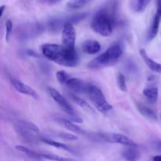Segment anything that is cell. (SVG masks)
<instances>
[{
	"instance_id": "6da1fadb",
	"label": "cell",
	"mask_w": 161,
	"mask_h": 161,
	"mask_svg": "<svg viewBox=\"0 0 161 161\" xmlns=\"http://www.w3.org/2000/svg\"><path fill=\"white\" fill-rule=\"evenodd\" d=\"M117 2L108 1L102 9H99L91 20V28L102 36H109L113 33V26L116 19Z\"/></svg>"
},
{
	"instance_id": "7a4b0ae2",
	"label": "cell",
	"mask_w": 161,
	"mask_h": 161,
	"mask_svg": "<svg viewBox=\"0 0 161 161\" xmlns=\"http://www.w3.org/2000/svg\"><path fill=\"white\" fill-rule=\"evenodd\" d=\"M42 54L47 59L65 67H75L79 63V56L75 49L67 48L54 43L43 44L41 47Z\"/></svg>"
},
{
	"instance_id": "3957f363",
	"label": "cell",
	"mask_w": 161,
	"mask_h": 161,
	"mask_svg": "<svg viewBox=\"0 0 161 161\" xmlns=\"http://www.w3.org/2000/svg\"><path fill=\"white\" fill-rule=\"evenodd\" d=\"M124 53V47L120 42H116L108 47L104 53L90 61L88 67L91 69H98L111 65L120 58Z\"/></svg>"
},
{
	"instance_id": "277c9868",
	"label": "cell",
	"mask_w": 161,
	"mask_h": 161,
	"mask_svg": "<svg viewBox=\"0 0 161 161\" xmlns=\"http://www.w3.org/2000/svg\"><path fill=\"white\" fill-rule=\"evenodd\" d=\"M14 129L22 140L28 144L36 145L42 142V137L39 136L40 130L33 123L22 119L18 120L14 125Z\"/></svg>"
},
{
	"instance_id": "5b68a950",
	"label": "cell",
	"mask_w": 161,
	"mask_h": 161,
	"mask_svg": "<svg viewBox=\"0 0 161 161\" xmlns=\"http://www.w3.org/2000/svg\"><path fill=\"white\" fill-rule=\"evenodd\" d=\"M86 94L94 106L101 113H106L113 108V106L107 102L103 92L98 86L89 83Z\"/></svg>"
},
{
	"instance_id": "8992f818",
	"label": "cell",
	"mask_w": 161,
	"mask_h": 161,
	"mask_svg": "<svg viewBox=\"0 0 161 161\" xmlns=\"http://www.w3.org/2000/svg\"><path fill=\"white\" fill-rule=\"evenodd\" d=\"M44 31V27L39 22L26 23L17 27L16 35L21 40L32 39L39 36Z\"/></svg>"
},
{
	"instance_id": "52a82bcc",
	"label": "cell",
	"mask_w": 161,
	"mask_h": 161,
	"mask_svg": "<svg viewBox=\"0 0 161 161\" xmlns=\"http://www.w3.org/2000/svg\"><path fill=\"white\" fill-rule=\"evenodd\" d=\"M47 91H48V93L50 95V97L54 100L55 102H57L59 105V106L62 108L63 111H64L66 113L69 114L73 118L72 120L75 121L77 123H83V119H80L79 116H76L73 108L71 106L70 104L68 102V101L56 89L53 87H48L47 88Z\"/></svg>"
},
{
	"instance_id": "ba28073f",
	"label": "cell",
	"mask_w": 161,
	"mask_h": 161,
	"mask_svg": "<svg viewBox=\"0 0 161 161\" xmlns=\"http://www.w3.org/2000/svg\"><path fill=\"white\" fill-rule=\"evenodd\" d=\"M75 38H76V33L73 25L69 22H66L62 28V35H61L62 45L67 48L75 49Z\"/></svg>"
},
{
	"instance_id": "9c48e42d",
	"label": "cell",
	"mask_w": 161,
	"mask_h": 161,
	"mask_svg": "<svg viewBox=\"0 0 161 161\" xmlns=\"http://www.w3.org/2000/svg\"><path fill=\"white\" fill-rule=\"evenodd\" d=\"M102 138L109 143H118L126 146H137V144L126 135L122 134H105Z\"/></svg>"
},
{
	"instance_id": "30bf717a",
	"label": "cell",
	"mask_w": 161,
	"mask_h": 161,
	"mask_svg": "<svg viewBox=\"0 0 161 161\" xmlns=\"http://www.w3.org/2000/svg\"><path fill=\"white\" fill-rule=\"evenodd\" d=\"M9 80L10 82L11 85L14 86V89L17 91V92L20 93V94H25V95L31 96V97H35V98H38V94L36 91L34 89L29 86L28 85L25 84V83H22L21 81L18 80L17 79L14 78L13 76L9 77Z\"/></svg>"
},
{
	"instance_id": "8fae6325",
	"label": "cell",
	"mask_w": 161,
	"mask_h": 161,
	"mask_svg": "<svg viewBox=\"0 0 161 161\" xmlns=\"http://www.w3.org/2000/svg\"><path fill=\"white\" fill-rule=\"evenodd\" d=\"M161 20V0H157V10L153 18L152 24L148 33V39L152 40L156 37L159 31V27Z\"/></svg>"
},
{
	"instance_id": "7c38bea8",
	"label": "cell",
	"mask_w": 161,
	"mask_h": 161,
	"mask_svg": "<svg viewBox=\"0 0 161 161\" xmlns=\"http://www.w3.org/2000/svg\"><path fill=\"white\" fill-rule=\"evenodd\" d=\"M66 86L72 91L76 94H86L89 83H86L79 78L72 77L68 80Z\"/></svg>"
},
{
	"instance_id": "4fadbf2b",
	"label": "cell",
	"mask_w": 161,
	"mask_h": 161,
	"mask_svg": "<svg viewBox=\"0 0 161 161\" xmlns=\"http://www.w3.org/2000/svg\"><path fill=\"white\" fill-rule=\"evenodd\" d=\"M82 50L86 54H96L101 50V45L97 40L90 39L83 42Z\"/></svg>"
},
{
	"instance_id": "5bb4252c",
	"label": "cell",
	"mask_w": 161,
	"mask_h": 161,
	"mask_svg": "<svg viewBox=\"0 0 161 161\" xmlns=\"http://www.w3.org/2000/svg\"><path fill=\"white\" fill-rule=\"evenodd\" d=\"M137 146H127L122 153V156L126 161H138L140 159L139 150Z\"/></svg>"
},
{
	"instance_id": "9a60e30c",
	"label": "cell",
	"mask_w": 161,
	"mask_h": 161,
	"mask_svg": "<svg viewBox=\"0 0 161 161\" xmlns=\"http://www.w3.org/2000/svg\"><path fill=\"white\" fill-rule=\"evenodd\" d=\"M140 55H141L142 58L143 59L144 62L146 63V65L149 67V69L150 70L153 71L155 72H159V73H161V64L157 63V61H155L154 60H153L152 58H149L148 56L147 53L145 50L143 49H141L140 50Z\"/></svg>"
},
{
	"instance_id": "2e32d148",
	"label": "cell",
	"mask_w": 161,
	"mask_h": 161,
	"mask_svg": "<svg viewBox=\"0 0 161 161\" xmlns=\"http://www.w3.org/2000/svg\"><path fill=\"white\" fill-rule=\"evenodd\" d=\"M143 94L146 96V98L152 103H155L157 102V99H158L159 95V91L157 87H149L146 88L143 91Z\"/></svg>"
},
{
	"instance_id": "e0dca14e",
	"label": "cell",
	"mask_w": 161,
	"mask_h": 161,
	"mask_svg": "<svg viewBox=\"0 0 161 161\" xmlns=\"http://www.w3.org/2000/svg\"><path fill=\"white\" fill-rule=\"evenodd\" d=\"M137 108H138L140 113L144 116H146V117L151 119H154V120H157V116L156 115L155 112L153 109H151L150 108H149V107L146 106L144 105H142V104H138Z\"/></svg>"
},
{
	"instance_id": "ac0fdd59",
	"label": "cell",
	"mask_w": 161,
	"mask_h": 161,
	"mask_svg": "<svg viewBox=\"0 0 161 161\" xmlns=\"http://www.w3.org/2000/svg\"><path fill=\"white\" fill-rule=\"evenodd\" d=\"M16 149H17V150H18V151H20V152L23 153H25V155H27L28 157L33 159V160H41L42 159V157H41L40 153H38L35 152V151L31 150V149H28V148L25 147V146H16Z\"/></svg>"
},
{
	"instance_id": "d6986e66",
	"label": "cell",
	"mask_w": 161,
	"mask_h": 161,
	"mask_svg": "<svg viewBox=\"0 0 161 161\" xmlns=\"http://www.w3.org/2000/svg\"><path fill=\"white\" fill-rule=\"evenodd\" d=\"M69 97H70V98L72 99V100L73 101L75 104H77L78 105H80L81 108H84L85 110H86V111H88V112H91V113H93V112H94V109L92 108V107L90 106L89 104H88L86 101H84L83 99L80 98V97H78L77 95H75V94H72V93H71V94H69Z\"/></svg>"
},
{
	"instance_id": "ffe728a7",
	"label": "cell",
	"mask_w": 161,
	"mask_h": 161,
	"mask_svg": "<svg viewBox=\"0 0 161 161\" xmlns=\"http://www.w3.org/2000/svg\"><path fill=\"white\" fill-rule=\"evenodd\" d=\"M42 142L45 143V144L48 145V146H53V147L63 149V150L68 151V152L73 153V150H72L70 147H69L68 146H66L65 144H63V143L53 141V140L49 139V138H42Z\"/></svg>"
},
{
	"instance_id": "44dd1931",
	"label": "cell",
	"mask_w": 161,
	"mask_h": 161,
	"mask_svg": "<svg viewBox=\"0 0 161 161\" xmlns=\"http://www.w3.org/2000/svg\"><path fill=\"white\" fill-rule=\"evenodd\" d=\"M91 0H69L67 3V8L70 9H78L86 6Z\"/></svg>"
},
{
	"instance_id": "7402d4cb",
	"label": "cell",
	"mask_w": 161,
	"mask_h": 161,
	"mask_svg": "<svg viewBox=\"0 0 161 161\" xmlns=\"http://www.w3.org/2000/svg\"><path fill=\"white\" fill-rule=\"evenodd\" d=\"M62 124L63 125H64V127H65L67 130H71V131L75 132V133H78V134L83 133V131L81 130V128H80V127L75 125L72 121L69 120V119H63Z\"/></svg>"
},
{
	"instance_id": "603a6c76",
	"label": "cell",
	"mask_w": 161,
	"mask_h": 161,
	"mask_svg": "<svg viewBox=\"0 0 161 161\" xmlns=\"http://www.w3.org/2000/svg\"><path fill=\"white\" fill-rule=\"evenodd\" d=\"M149 0H131V7L136 12L142 11Z\"/></svg>"
},
{
	"instance_id": "cb8c5ba5",
	"label": "cell",
	"mask_w": 161,
	"mask_h": 161,
	"mask_svg": "<svg viewBox=\"0 0 161 161\" xmlns=\"http://www.w3.org/2000/svg\"><path fill=\"white\" fill-rule=\"evenodd\" d=\"M42 158L47 159V160H52V161H75L72 159L66 158V157H60V156L54 155V154H50V153H40Z\"/></svg>"
},
{
	"instance_id": "d4e9b609",
	"label": "cell",
	"mask_w": 161,
	"mask_h": 161,
	"mask_svg": "<svg viewBox=\"0 0 161 161\" xmlns=\"http://www.w3.org/2000/svg\"><path fill=\"white\" fill-rule=\"evenodd\" d=\"M56 77L58 81H59V83H61V84H66L68 80L70 79L69 73L64 70H60L57 72Z\"/></svg>"
},
{
	"instance_id": "484cf974",
	"label": "cell",
	"mask_w": 161,
	"mask_h": 161,
	"mask_svg": "<svg viewBox=\"0 0 161 161\" xmlns=\"http://www.w3.org/2000/svg\"><path fill=\"white\" fill-rule=\"evenodd\" d=\"M117 85L119 90L123 91V92H126L127 91V83H126V78L122 73H119L117 75Z\"/></svg>"
},
{
	"instance_id": "4316f807",
	"label": "cell",
	"mask_w": 161,
	"mask_h": 161,
	"mask_svg": "<svg viewBox=\"0 0 161 161\" xmlns=\"http://www.w3.org/2000/svg\"><path fill=\"white\" fill-rule=\"evenodd\" d=\"M5 27H6V41L8 42L13 31L12 21L10 20H6V23H5Z\"/></svg>"
},
{
	"instance_id": "83f0119b",
	"label": "cell",
	"mask_w": 161,
	"mask_h": 161,
	"mask_svg": "<svg viewBox=\"0 0 161 161\" xmlns=\"http://www.w3.org/2000/svg\"><path fill=\"white\" fill-rule=\"evenodd\" d=\"M58 136L61 138L65 140H69V141H75V140H78V137L75 136V135H72V134L69 133H60L58 135Z\"/></svg>"
},
{
	"instance_id": "f1b7e54d",
	"label": "cell",
	"mask_w": 161,
	"mask_h": 161,
	"mask_svg": "<svg viewBox=\"0 0 161 161\" xmlns=\"http://www.w3.org/2000/svg\"><path fill=\"white\" fill-rule=\"evenodd\" d=\"M61 0H39L41 3L45 5H49V6H51V5H55L57 3H60Z\"/></svg>"
},
{
	"instance_id": "f546056e",
	"label": "cell",
	"mask_w": 161,
	"mask_h": 161,
	"mask_svg": "<svg viewBox=\"0 0 161 161\" xmlns=\"http://www.w3.org/2000/svg\"><path fill=\"white\" fill-rule=\"evenodd\" d=\"M5 9H6V6H5V5H3V6H1V7H0V17H3Z\"/></svg>"
},
{
	"instance_id": "4dcf8cb0",
	"label": "cell",
	"mask_w": 161,
	"mask_h": 161,
	"mask_svg": "<svg viewBox=\"0 0 161 161\" xmlns=\"http://www.w3.org/2000/svg\"><path fill=\"white\" fill-rule=\"evenodd\" d=\"M153 161H161V155H157L153 158Z\"/></svg>"
}]
</instances>
